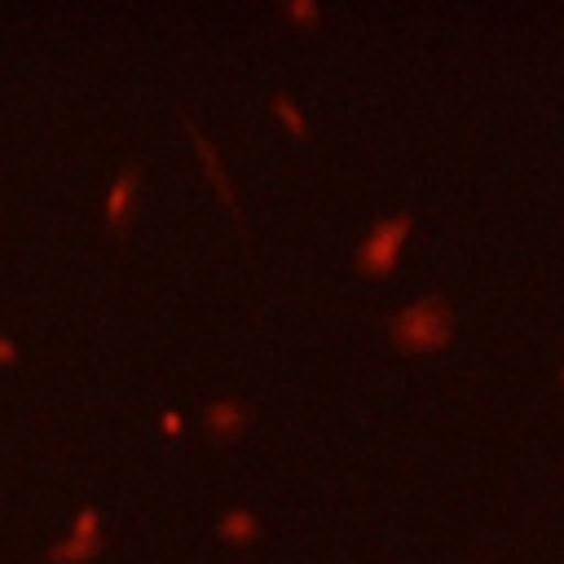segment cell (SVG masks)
I'll return each instance as SVG.
<instances>
[{
	"instance_id": "6da1fadb",
	"label": "cell",
	"mask_w": 564,
	"mask_h": 564,
	"mask_svg": "<svg viewBox=\"0 0 564 564\" xmlns=\"http://www.w3.org/2000/svg\"><path fill=\"white\" fill-rule=\"evenodd\" d=\"M388 339L401 352H441L454 339V304L445 295H423L414 304H405L392 322H388Z\"/></svg>"
},
{
	"instance_id": "7a4b0ae2",
	"label": "cell",
	"mask_w": 564,
	"mask_h": 564,
	"mask_svg": "<svg viewBox=\"0 0 564 564\" xmlns=\"http://www.w3.org/2000/svg\"><path fill=\"white\" fill-rule=\"evenodd\" d=\"M405 238H410V216H405V212L379 216V220L370 225V234L361 238V247H357V273H361V278H383V273H392V264H397Z\"/></svg>"
},
{
	"instance_id": "3957f363",
	"label": "cell",
	"mask_w": 564,
	"mask_h": 564,
	"mask_svg": "<svg viewBox=\"0 0 564 564\" xmlns=\"http://www.w3.org/2000/svg\"><path fill=\"white\" fill-rule=\"evenodd\" d=\"M97 551H101V511L79 507L66 538L48 551V564H88V560H97Z\"/></svg>"
},
{
	"instance_id": "277c9868",
	"label": "cell",
	"mask_w": 564,
	"mask_h": 564,
	"mask_svg": "<svg viewBox=\"0 0 564 564\" xmlns=\"http://www.w3.org/2000/svg\"><path fill=\"white\" fill-rule=\"evenodd\" d=\"M247 427H251V410H247V401H238V397H220V401H212V405L203 410V432H207L216 445L238 441Z\"/></svg>"
},
{
	"instance_id": "5b68a950",
	"label": "cell",
	"mask_w": 564,
	"mask_h": 564,
	"mask_svg": "<svg viewBox=\"0 0 564 564\" xmlns=\"http://www.w3.org/2000/svg\"><path fill=\"white\" fill-rule=\"evenodd\" d=\"M137 194H141V181H137V167L128 163L115 181H110V194H106V229L110 234H123L137 216Z\"/></svg>"
},
{
	"instance_id": "8992f818",
	"label": "cell",
	"mask_w": 564,
	"mask_h": 564,
	"mask_svg": "<svg viewBox=\"0 0 564 564\" xmlns=\"http://www.w3.org/2000/svg\"><path fill=\"white\" fill-rule=\"evenodd\" d=\"M189 128V141H194V154L203 159V167H207V181H212V189L220 194V203L229 207V216H238V194H234V185H229V176H225V167H220V159H216V150L207 145V137L194 128V123H185Z\"/></svg>"
},
{
	"instance_id": "52a82bcc",
	"label": "cell",
	"mask_w": 564,
	"mask_h": 564,
	"mask_svg": "<svg viewBox=\"0 0 564 564\" xmlns=\"http://www.w3.org/2000/svg\"><path fill=\"white\" fill-rule=\"evenodd\" d=\"M216 533H220V542H229V546H247V542H256L260 520H256V511H251V507H229V511L220 516Z\"/></svg>"
},
{
	"instance_id": "ba28073f",
	"label": "cell",
	"mask_w": 564,
	"mask_h": 564,
	"mask_svg": "<svg viewBox=\"0 0 564 564\" xmlns=\"http://www.w3.org/2000/svg\"><path fill=\"white\" fill-rule=\"evenodd\" d=\"M273 115H278V123H282V128H286L295 141H304V137H308V123H304L300 106H295L286 93H278V97H273Z\"/></svg>"
},
{
	"instance_id": "9c48e42d",
	"label": "cell",
	"mask_w": 564,
	"mask_h": 564,
	"mask_svg": "<svg viewBox=\"0 0 564 564\" xmlns=\"http://www.w3.org/2000/svg\"><path fill=\"white\" fill-rule=\"evenodd\" d=\"M286 18H295V22H313V18H317V4H291Z\"/></svg>"
},
{
	"instance_id": "30bf717a",
	"label": "cell",
	"mask_w": 564,
	"mask_h": 564,
	"mask_svg": "<svg viewBox=\"0 0 564 564\" xmlns=\"http://www.w3.org/2000/svg\"><path fill=\"white\" fill-rule=\"evenodd\" d=\"M13 361H18V348L9 335H0V366H13Z\"/></svg>"
},
{
	"instance_id": "8fae6325",
	"label": "cell",
	"mask_w": 564,
	"mask_h": 564,
	"mask_svg": "<svg viewBox=\"0 0 564 564\" xmlns=\"http://www.w3.org/2000/svg\"><path fill=\"white\" fill-rule=\"evenodd\" d=\"M163 432H167V436H181V414H176V410L163 414Z\"/></svg>"
},
{
	"instance_id": "7c38bea8",
	"label": "cell",
	"mask_w": 564,
	"mask_h": 564,
	"mask_svg": "<svg viewBox=\"0 0 564 564\" xmlns=\"http://www.w3.org/2000/svg\"><path fill=\"white\" fill-rule=\"evenodd\" d=\"M560 383H564V370H560Z\"/></svg>"
}]
</instances>
